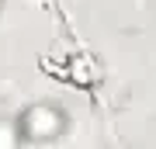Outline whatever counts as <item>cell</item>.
<instances>
[{
  "mask_svg": "<svg viewBox=\"0 0 156 149\" xmlns=\"http://www.w3.org/2000/svg\"><path fill=\"white\" fill-rule=\"evenodd\" d=\"M66 128V115L56 108V104H28L17 115V132H21V142H56Z\"/></svg>",
  "mask_w": 156,
  "mask_h": 149,
  "instance_id": "6da1fadb",
  "label": "cell"
},
{
  "mask_svg": "<svg viewBox=\"0 0 156 149\" xmlns=\"http://www.w3.org/2000/svg\"><path fill=\"white\" fill-rule=\"evenodd\" d=\"M17 146H21L17 122H0V149H17Z\"/></svg>",
  "mask_w": 156,
  "mask_h": 149,
  "instance_id": "7a4b0ae2",
  "label": "cell"
}]
</instances>
